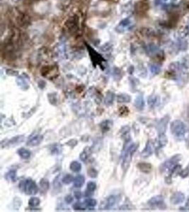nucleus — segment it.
I'll return each instance as SVG.
<instances>
[{
	"label": "nucleus",
	"instance_id": "f257e3e1",
	"mask_svg": "<svg viewBox=\"0 0 189 212\" xmlns=\"http://www.w3.org/2000/svg\"><path fill=\"white\" fill-rule=\"evenodd\" d=\"M138 148V144H132L125 149V153H123V161H122V169L123 172L125 173L129 168L130 162L132 161V156Z\"/></svg>",
	"mask_w": 189,
	"mask_h": 212
},
{
	"label": "nucleus",
	"instance_id": "f03ea898",
	"mask_svg": "<svg viewBox=\"0 0 189 212\" xmlns=\"http://www.w3.org/2000/svg\"><path fill=\"white\" fill-rule=\"evenodd\" d=\"M19 189L28 195H34L38 192V187L36 183L31 179H26L21 181L19 184Z\"/></svg>",
	"mask_w": 189,
	"mask_h": 212
},
{
	"label": "nucleus",
	"instance_id": "7ed1b4c3",
	"mask_svg": "<svg viewBox=\"0 0 189 212\" xmlns=\"http://www.w3.org/2000/svg\"><path fill=\"white\" fill-rule=\"evenodd\" d=\"M171 132L177 138H183L186 132V127L181 120H174L171 122Z\"/></svg>",
	"mask_w": 189,
	"mask_h": 212
},
{
	"label": "nucleus",
	"instance_id": "20e7f679",
	"mask_svg": "<svg viewBox=\"0 0 189 212\" xmlns=\"http://www.w3.org/2000/svg\"><path fill=\"white\" fill-rule=\"evenodd\" d=\"M181 159V155H176L172 158H171L170 159L164 162L162 166H160V171L162 173H166L169 172L171 173L172 171L173 168L177 166L180 160Z\"/></svg>",
	"mask_w": 189,
	"mask_h": 212
},
{
	"label": "nucleus",
	"instance_id": "39448f33",
	"mask_svg": "<svg viewBox=\"0 0 189 212\" xmlns=\"http://www.w3.org/2000/svg\"><path fill=\"white\" fill-rule=\"evenodd\" d=\"M41 74L48 79H53L59 75V71L57 65L45 66L41 69Z\"/></svg>",
	"mask_w": 189,
	"mask_h": 212
},
{
	"label": "nucleus",
	"instance_id": "423d86ee",
	"mask_svg": "<svg viewBox=\"0 0 189 212\" xmlns=\"http://www.w3.org/2000/svg\"><path fill=\"white\" fill-rule=\"evenodd\" d=\"M117 201H118V197L115 195L109 196L103 202H101V205L100 207V209L101 210H108L110 209L111 207L114 206L116 204Z\"/></svg>",
	"mask_w": 189,
	"mask_h": 212
},
{
	"label": "nucleus",
	"instance_id": "0eeeda50",
	"mask_svg": "<svg viewBox=\"0 0 189 212\" xmlns=\"http://www.w3.org/2000/svg\"><path fill=\"white\" fill-rule=\"evenodd\" d=\"M148 204L152 207H158L160 209H164L165 204L164 202V198L162 196L158 195L151 198L149 200Z\"/></svg>",
	"mask_w": 189,
	"mask_h": 212
},
{
	"label": "nucleus",
	"instance_id": "6e6552de",
	"mask_svg": "<svg viewBox=\"0 0 189 212\" xmlns=\"http://www.w3.org/2000/svg\"><path fill=\"white\" fill-rule=\"evenodd\" d=\"M149 9V4L146 0L138 2L135 6V10L138 14H143L146 13Z\"/></svg>",
	"mask_w": 189,
	"mask_h": 212
},
{
	"label": "nucleus",
	"instance_id": "1a4fd4ad",
	"mask_svg": "<svg viewBox=\"0 0 189 212\" xmlns=\"http://www.w3.org/2000/svg\"><path fill=\"white\" fill-rule=\"evenodd\" d=\"M89 53L90 54L91 59L92 60V62L94 64H98V65H101L103 63V62H105V60L103 57H101V55H100L99 53H96L94 50H93L92 47L87 46Z\"/></svg>",
	"mask_w": 189,
	"mask_h": 212
},
{
	"label": "nucleus",
	"instance_id": "9d476101",
	"mask_svg": "<svg viewBox=\"0 0 189 212\" xmlns=\"http://www.w3.org/2000/svg\"><path fill=\"white\" fill-rule=\"evenodd\" d=\"M43 139V136L42 135H39V134H36V135L31 136L28 139L26 142V145L29 146H38L42 142Z\"/></svg>",
	"mask_w": 189,
	"mask_h": 212
},
{
	"label": "nucleus",
	"instance_id": "9b49d317",
	"mask_svg": "<svg viewBox=\"0 0 189 212\" xmlns=\"http://www.w3.org/2000/svg\"><path fill=\"white\" fill-rule=\"evenodd\" d=\"M67 29L69 33H75L78 30V19L77 17H72L66 23Z\"/></svg>",
	"mask_w": 189,
	"mask_h": 212
},
{
	"label": "nucleus",
	"instance_id": "f8f14e48",
	"mask_svg": "<svg viewBox=\"0 0 189 212\" xmlns=\"http://www.w3.org/2000/svg\"><path fill=\"white\" fill-rule=\"evenodd\" d=\"M169 120V117L168 115L165 116L164 118H163L162 119H161L159 122H158L157 126V129L159 132V134H164L165 131L166 129L167 124H168Z\"/></svg>",
	"mask_w": 189,
	"mask_h": 212
},
{
	"label": "nucleus",
	"instance_id": "ddd939ff",
	"mask_svg": "<svg viewBox=\"0 0 189 212\" xmlns=\"http://www.w3.org/2000/svg\"><path fill=\"white\" fill-rule=\"evenodd\" d=\"M185 200V195L181 192H176L171 197V202L173 204H179Z\"/></svg>",
	"mask_w": 189,
	"mask_h": 212
},
{
	"label": "nucleus",
	"instance_id": "4468645a",
	"mask_svg": "<svg viewBox=\"0 0 189 212\" xmlns=\"http://www.w3.org/2000/svg\"><path fill=\"white\" fill-rule=\"evenodd\" d=\"M23 140H24V136L23 135H19L16 136V137H13L12 139H11L7 142L6 146H15L16 145L21 144Z\"/></svg>",
	"mask_w": 189,
	"mask_h": 212
},
{
	"label": "nucleus",
	"instance_id": "2eb2a0df",
	"mask_svg": "<svg viewBox=\"0 0 189 212\" xmlns=\"http://www.w3.org/2000/svg\"><path fill=\"white\" fill-rule=\"evenodd\" d=\"M153 153V150H152V147L151 143L149 141L147 142L146 146L145 148L143 149V151L141 153V156L143 158H147Z\"/></svg>",
	"mask_w": 189,
	"mask_h": 212
},
{
	"label": "nucleus",
	"instance_id": "dca6fc26",
	"mask_svg": "<svg viewBox=\"0 0 189 212\" xmlns=\"http://www.w3.org/2000/svg\"><path fill=\"white\" fill-rule=\"evenodd\" d=\"M74 186L76 188H80L82 187L84 184L85 182V177H84L82 175H78L74 178Z\"/></svg>",
	"mask_w": 189,
	"mask_h": 212
},
{
	"label": "nucleus",
	"instance_id": "f3484780",
	"mask_svg": "<svg viewBox=\"0 0 189 212\" xmlns=\"http://www.w3.org/2000/svg\"><path fill=\"white\" fill-rule=\"evenodd\" d=\"M113 122L111 120H104L103 122L100 123V127H101V131L103 132H106L109 131L110 128H111L113 126Z\"/></svg>",
	"mask_w": 189,
	"mask_h": 212
},
{
	"label": "nucleus",
	"instance_id": "a211bd4d",
	"mask_svg": "<svg viewBox=\"0 0 189 212\" xmlns=\"http://www.w3.org/2000/svg\"><path fill=\"white\" fill-rule=\"evenodd\" d=\"M17 153H18V155L20 156L21 159H29L30 157H31V151L29 150H28V149H25V148H21L19 149L18 151H17Z\"/></svg>",
	"mask_w": 189,
	"mask_h": 212
},
{
	"label": "nucleus",
	"instance_id": "6ab92c4d",
	"mask_svg": "<svg viewBox=\"0 0 189 212\" xmlns=\"http://www.w3.org/2000/svg\"><path fill=\"white\" fill-rule=\"evenodd\" d=\"M135 106L138 110H143L145 107V101L142 95H139L136 98L135 101Z\"/></svg>",
	"mask_w": 189,
	"mask_h": 212
},
{
	"label": "nucleus",
	"instance_id": "aec40b11",
	"mask_svg": "<svg viewBox=\"0 0 189 212\" xmlns=\"http://www.w3.org/2000/svg\"><path fill=\"white\" fill-rule=\"evenodd\" d=\"M138 168L140 170V171L145 173H149L152 170V166L150 163H138Z\"/></svg>",
	"mask_w": 189,
	"mask_h": 212
},
{
	"label": "nucleus",
	"instance_id": "412c9836",
	"mask_svg": "<svg viewBox=\"0 0 189 212\" xmlns=\"http://www.w3.org/2000/svg\"><path fill=\"white\" fill-rule=\"evenodd\" d=\"M96 189V184L94 182H89L86 185V192H85V196H90L91 194L94 192Z\"/></svg>",
	"mask_w": 189,
	"mask_h": 212
},
{
	"label": "nucleus",
	"instance_id": "4be33fe9",
	"mask_svg": "<svg viewBox=\"0 0 189 212\" xmlns=\"http://www.w3.org/2000/svg\"><path fill=\"white\" fill-rule=\"evenodd\" d=\"M114 98H115L114 93H113L111 91L107 92V94H106V98H105V101H104L105 104L108 106L111 105L113 104V103H114Z\"/></svg>",
	"mask_w": 189,
	"mask_h": 212
},
{
	"label": "nucleus",
	"instance_id": "5701e85b",
	"mask_svg": "<svg viewBox=\"0 0 189 212\" xmlns=\"http://www.w3.org/2000/svg\"><path fill=\"white\" fill-rule=\"evenodd\" d=\"M50 183L47 179L43 178L40 181V188L43 192H46L49 189Z\"/></svg>",
	"mask_w": 189,
	"mask_h": 212
},
{
	"label": "nucleus",
	"instance_id": "b1692460",
	"mask_svg": "<svg viewBox=\"0 0 189 212\" xmlns=\"http://www.w3.org/2000/svg\"><path fill=\"white\" fill-rule=\"evenodd\" d=\"M117 101L118 103H129L131 101V97L128 94H121L117 96Z\"/></svg>",
	"mask_w": 189,
	"mask_h": 212
},
{
	"label": "nucleus",
	"instance_id": "393cba45",
	"mask_svg": "<svg viewBox=\"0 0 189 212\" xmlns=\"http://www.w3.org/2000/svg\"><path fill=\"white\" fill-rule=\"evenodd\" d=\"M16 83L18 84L19 87L23 91H26L29 88V85L28 84L27 82L25 81V79L22 77H19V79L16 80Z\"/></svg>",
	"mask_w": 189,
	"mask_h": 212
},
{
	"label": "nucleus",
	"instance_id": "a878e982",
	"mask_svg": "<svg viewBox=\"0 0 189 212\" xmlns=\"http://www.w3.org/2000/svg\"><path fill=\"white\" fill-rule=\"evenodd\" d=\"M69 168L74 173H78L82 169V165L81 163H79L78 161H72L70 163V166H69Z\"/></svg>",
	"mask_w": 189,
	"mask_h": 212
},
{
	"label": "nucleus",
	"instance_id": "bb28decb",
	"mask_svg": "<svg viewBox=\"0 0 189 212\" xmlns=\"http://www.w3.org/2000/svg\"><path fill=\"white\" fill-rule=\"evenodd\" d=\"M5 179L9 181L14 182L16 179V170H11L5 174Z\"/></svg>",
	"mask_w": 189,
	"mask_h": 212
},
{
	"label": "nucleus",
	"instance_id": "cd10ccee",
	"mask_svg": "<svg viewBox=\"0 0 189 212\" xmlns=\"http://www.w3.org/2000/svg\"><path fill=\"white\" fill-rule=\"evenodd\" d=\"M158 145L159 147H164L167 144V138L164 134H159L157 139Z\"/></svg>",
	"mask_w": 189,
	"mask_h": 212
},
{
	"label": "nucleus",
	"instance_id": "c85d7f7f",
	"mask_svg": "<svg viewBox=\"0 0 189 212\" xmlns=\"http://www.w3.org/2000/svg\"><path fill=\"white\" fill-rule=\"evenodd\" d=\"M179 32L182 37H189V16L188 17L187 24L185 26L181 27L179 30Z\"/></svg>",
	"mask_w": 189,
	"mask_h": 212
},
{
	"label": "nucleus",
	"instance_id": "c756f323",
	"mask_svg": "<svg viewBox=\"0 0 189 212\" xmlns=\"http://www.w3.org/2000/svg\"><path fill=\"white\" fill-rule=\"evenodd\" d=\"M50 151H51V153L52 154H59L62 151L61 146H60L59 144H54L52 145V146H51Z\"/></svg>",
	"mask_w": 189,
	"mask_h": 212
},
{
	"label": "nucleus",
	"instance_id": "7c9ffc66",
	"mask_svg": "<svg viewBox=\"0 0 189 212\" xmlns=\"http://www.w3.org/2000/svg\"><path fill=\"white\" fill-rule=\"evenodd\" d=\"M159 103V98L156 96H151L148 98V104L150 107H155Z\"/></svg>",
	"mask_w": 189,
	"mask_h": 212
},
{
	"label": "nucleus",
	"instance_id": "2f4dec72",
	"mask_svg": "<svg viewBox=\"0 0 189 212\" xmlns=\"http://www.w3.org/2000/svg\"><path fill=\"white\" fill-rule=\"evenodd\" d=\"M40 200L38 197H31L29 201V204L31 207H36L40 205Z\"/></svg>",
	"mask_w": 189,
	"mask_h": 212
},
{
	"label": "nucleus",
	"instance_id": "473e14b6",
	"mask_svg": "<svg viewBox=\"0 0 189 212\" xmlns=\"http://www.w3.org/2000/svg\"><path fill=\"white\" fill-rule=\"evenodd\" d=\"M72 208L76 211H84L86 208L85 204L82 202H76L75 204H73Z\"/></svg>",
	"mask_w": 189,
	"mask_h": 212
},
{
	"label": "nucleus",
	"instance_id": "72a5a7b5",
	"mask_svg": "<svg viewBox=\"0 0 189 212\" xmlns=\"http://www.w3.org/2000/svg\"><path fill=\"white\" fill-rule=\"evenodd\" d=\"M84 204H85L86 207H89V208H93L95 206H96L97 202L96 200H94V199H86V200L84 201Z\"/></svg>",
	"mask_w": 189,
	"mask_h": 212
},
{
	"label": "nucleus",
	"instance_id": "f704fd0d",
	"mask_svg": "<svg viewBox=\"0 0 189 212\" xmlns=\"http://www.w3.org/2000/svg\"><path fill=\"white\" fill-rule=\"evenodd\" d=\"M88 150L89 148H86V149H84L83 152H82L81 154H80V159H81L82 161L85 162L87 161L89 156V153H90V151H88Z\"/></svg>",
	"mask_w": 189,
	"mask_h": 212
},
{
	"label": "nucleus",
	"instance_id": "c9c22d12",
	"mask_svg": "<svg viewBox=\"0 0 189 212\" xmlns=\"http://www.w3.org/2000/svg\"><path fill=\"white\" fill-rule=\"evenodd\" d=\"M73 180H74V177L69 174L66 175V176L63 177L62 180V183H64L65 185H69V184H70Z\"/></svg>",
	"mask_w": 189,
	"mask_h": 212
},
{
	"label": "nucleus",
	"instance_id": "e433bc0d",
	"mask_svg": "<svg viewBox=\"0 0 189 212\" xmlns=\"http://www.w3.org/2000/svg\"><path fill=\"white\" fill-rule=\"evenodd\" d=\"M87 173H88V176L90 177H92V178H96V177L98 176L97 170H96L95 168H91L88 170Z\"/></svg>",
	"mask_w": 189,
	"mask_h": 212
},
{
	"label": "nucleus",
	"instance_id": "4c0bfd02",
	"mask_svg": "<svg viewBox=\"0 0 189 212\" xmlns=\"http://www.w3.org/2000/svg\"><path fill=\"white\" fill-rule=\"evenodd\" d=\"M179 47L181 50H186L188 47V43L186 40H184V39H179Z\"/></svg>",
	"mask_w": 189,
	"mask_h": 212
},
{
	"label": "nucleus",
	"instance_id": "58836bf2",
	"mask_svg": "<svg viewBox=\"0 0 189 212\" xmlns=\"http://www.w3.org/2000/svg\"><path fill=\"white\" fill-rule=\"evenodd\" d=\"M129 109L126 106H122L119 109V113L121 116H126L129 113Z\"/></svg>",
	"mask_w": 189,
	"mask_h": 212
},
{
	"label": "nucleus",
	"instance_id": "ea45409f",
	"mask_svg": "<svg viewBox=\"0 0 189 212\" xmlns=\"http://www.w3.org/2000/svg\"><path fill=\"white\" fill-rule=\"evenodd\" d=\"M150 70L152 73L154 74H158L160 72V67L157 64H152L150 67Z\"/></svg>",
	"mask_w": 189,
	"mask_h": 212
},
{
	"label": "nucleus",
	"instance_id": "a19ab883",
	"mask_svg": "<svg viewBox=\"0 0 189 212\" xmlns=\"http://www.w3.org/2000/svg\"><path fill=\"white\" fill-rule=\"evenodd\" d=\"M48 98H51V99L50 98L49 101L51 102V104L55 105V103H57V96H56L55 94H48Z\"/></svg>",
	"mask_w": 189,
	"mask_h": 212
},
{
	"label": "nucleus",
	"instance_id": "79ce46f5",
	"mask_svg": "<svg viewBox=\"0 0 189 212\" xmlns=\"http://www.w3.org/2000/svg\"><path fill=\"white\" fill-rule=\"evenodd\" d=\"M65 202H66L67 204H71V203H72V202H73L74 198H73V197H72L71 195H67V196L65 197Z\"/></svg>",
	"mask_w": 189,
	"mask_h": 212
},
{
	"label": "nucleus",
	"instance_id": "37998d69",
	"mask_svg": "<svg viewBox=\"0 0 189 212\" xmlns=\"http://www.w3.org/2000/svg\"><path fill=\"white\" fill-rule=\"evenodd\" d=\"M67 145H68V146H71V147H75L76 145L77 144V141L75 139H72L70 141H69L68 142L66 143Z\"/></svg>",
	"mask_w": 189,
	"mask_h": 212
},
{
	"label": "nucleus",
	"instance_id": "c03bdc74",
	"mask_svg": "<svg viewBox=\"0 0 189 212\" xmlns=\"http://www.w3.org/2000/svg\"><path fill=\"white\" fill-rule=\"evenodd\" d=\"M188 174H189V168L188 169V168H186V169L185 170H184L183 171L180 173V176H181L182 177H186L188 176Z\"/></svg>",
	"mask_w": 189,
	"mask_h": 212
},
{
	"label": "nucleus",
	"instance_id": "a18cd8bd",
	"mask_svg": "<svg viewBox=\"0 0 189 212\" xmlns=\"http://www.w3.org/2000/svg\"><path fill=\"white\" fill-rule=\"evenodd\" d=\"M81 197H82L81 192H78V191L75 192V197L77 199V200H79V199L81 198Z\"/></svg>",
	"mask_w": 189,
	"mask_h": 212
},
{
	"label": "nucleus",
	"instance_id": "49530a36",
	"mask_svg": "<svg viewBox=\"0 0 189 212\" xmlns=\"http://www.w3.org/2000/svg\"><path fill=\"white\" fill-rule=\"evenodd\" d=\"M106 1H110V2H118V0H106Z\"/></svg>",
	"mask_w": 189,
	"mask_h": 212
}]
</instances>
